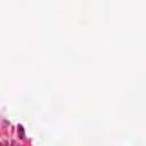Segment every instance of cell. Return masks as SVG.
<instances>
[{"instance_id":"obj_1","label":"cell","mask_w":146,"mask_h":146,"mask_svg":"<svg viewBox=\"0 0 146 146\" xmlns=\"http://www.w3.org/2000/svg\"><path fill=\"white\" fill-rule=\"evenodd\" d=\"M13 146H17V145H16V143H15V141H14V143H13Z\"/></svg>"},{"instance_id":"obj_2","label":"cell","mask_w":146,"mask_h":146,"mask_svg":"<svg viewBox=\"0 0 146 146\" xmlns=\"http://www.w3.org/2000/svg\"><path fill=\"white\" fill-rule=\"evenodd\" d=\"M3 146H7V145H6V144H5V145H3Z\"/></svg>"}]
</instances>
